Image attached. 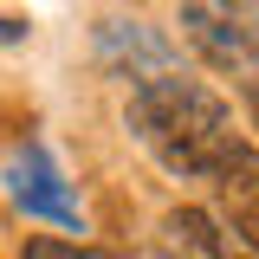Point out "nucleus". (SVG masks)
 Returning <instances> with one entry per match:
<instances>
[{
    "label": "nucleus",
    "mask_w": 259,
    "mask_h": 259,
    "mask_svg": "<svg viewBox=\"0 0 259 259\" xmlns=\"http://www.w3.org/2000/svg\"><path fill=\"white\" fill-rule=\"evenodd\" d=\"M130 130L175 175H221L227 149L240 143L221 97L194 78H168V71L130 91Z\"/></svg>",
    "instance_id": "nucleus-1"
},
{
    "label": "nucleus",
    "mask_w": 259,
    "mask_h": 259,
    "mask_svg": "<svg viewBox=\"0 0 259 259\" xmlns=\"http://www.w3.org/2000/svg\"><path fill=\"white\" fill-rule=\"evenodd\" d=\"M78 259H117V253H104V246H84V253H78Z\"/></svg>",
    "instance_id": "nucleus-8"
},
{
    "label": "nucleus",
    "mask_w": 259,
    "mask_h": 259,
    "mask_svg": "<svg viewBox=\"0 0 259 259\" xmlns=\"http://www.w3.org/2000/svg\"><path fill=\"white\" fill-rule=\"evenodd\" d=\"M246 110H253V123H259V84H253V91H246Z\"/></svg>",
    "instance_id": "nucleus-9"
},
{
    "label": "nucleus",
    "mask_w": 259,
    "mask_h": 259,
    "mask_svg": "<svg viewBox=\"0 0 259 259\" xmlns=\"http://www.w3.org/2000/svg\"><path fill=\"white\" fill-rule=\"evenodd\" d=\"M214 188H221V207H227V221H233V233L259 253V149L253 143H233L227 149Z\"/></svg>",
    "instance_id": "nucleus-3"
},
{
    "label": "nucleus",
    "mask_w": 259,
    "mask_h": 259,
    "mask_svg": "<svg viewBox=\"0 0 259 259\" xmlns=\"http://www.w3.org/2000/svg\"><path fill=\"white\" fill-rule=\"evenodd\" d=\"M0 39H26V20H7L0 13Z\"/></svg>",
    "instance_id": "nucleus-7"
},
{
    "label": "nucleus",
    "mask_w": 259,
    "mask_h": 259,
    "mask_svg": "<svg viewBox=\"0 0 259 259\" xmlns=\"http://www.w3.org/2000/svg\"><path fill=\"white\" fill-rule=\"evenodd\" d=\"M182 26H188V39H194L214 65L246 59V32H240V20H233L227 7H182Z\"/></svg>",
    "instance_id": "nucleus-4"
},
{
    "label": "nucleus",
    "mask_w": 259,
    "mask_h": 259,
    "mask_svg": "<svg viewBox=\"0 0 259 259\" xmlns=\"http://www.w3.org/2000/svg\"><path fill=\"white\" fill-rule=\"evenodd\" d=\"M26 259H78V246L59 240V233H32V240H26Z\"/></svg>",
    "instance_id": "nucleus-6"
},
{
    "label": "nucleus",
    "mask_w": 259,
    "mask_h": 259,
    "mask_svg": "<svg viewBox=\"0 0 259 259\" xmlns=\"http://www.w3.org/2000/svg\"><path fill=\"white\" fill-rule=\"evenodd\" d=\"M7 194H13V207H26L32 221H52V227H78V201L65 194L59 168H52V156L39 149V143H20L13 149V162H7Z\"/></svg>",
    "instance_id": "nucleus-2"
},
{
    "label": "nucleus",
    "mask_w": 259,
    "mask_h": 259,
    "mask_svg": "<svg viewBox=\"0 0 259 259\" xmlns=\"http://www.w3.org/2000/svg\"><path fill=\"white\" fill-rule=\"evenodd\" d=\"M221 259H240V253H233V246H227V253H221Z\"/></svg>",
    "instance_id": "nucleus-10"
},
{
    "label": "nucleus",
    "mask_w": 259,
    "mask_h": 259,
    "mask_svg": "<svg viewBox=\"0 0 259 259\" xmlns=\"http://www.w3.org/2000/svg\"><path fill=\"white\" fill-rule=\"evenodd\" d=\"M162 240H168V253H182V259H221L227 253L214 214H201V207H175L162 221Z\"/></svg>",
    "instance_id": "nucleus-5"
}]
</instances>
